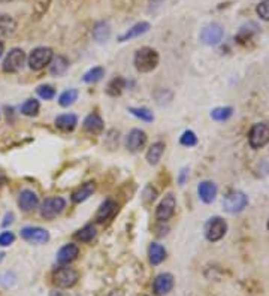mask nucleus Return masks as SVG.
Wrapping results in <instances>:
<instances>
[{
  "instance_id": "1a4fd4ad",
  "label": "nucleus",
  "mask_w": 269,
  "mask_h": 296,
  "mask_svg": "<svg viewBox=\"0 0 269 296\" xmlns=\"http://www.w3.org/2000/svg\"><path fill=\"white\" fill-rule=\"evenodd\" d=\"M21 238L30 244L40 245L50 241V233L44 227L26 226L21 229Z\"/></svg>"
},
{
  "instance_id": "f257e3e1",
  "label": "nucleus",
  "mask_w": 269,
  "mask_h": 296,
  "mask_svg": "<svg viewBox=\"0 0 269 296\" xmlns=\"http://www.w3.org/2000/svg\"><path fill=\"white\" fill-rule=\"evenodd\" d=\"M135 68L141 73H148L151 70H154L159 65V52L150 47H142L138 51L135 52V58H133Z\"/></svg>"
},
{
  "instance_id": "79ce46f5",
  "label": "nucleus",
  "mask_w": 269,
  "mask_h": 296,
  "mask_svg": "<svg viewBox=\"0 0 269 296\" xmlns=\"http://www.w3.org/2000/svg\"><path fill=\"white\" fill-rule=\"evenodd\" d=\"M3 259H5V253H0V263H2Z\"/></svg>"
},
{
  "instance_id": "c756f323",
  "label": "nucleus",
  "mask_w": 269,
  "mask_h": 296,
  "mask_svg": "<svg viewBox=\"0 0 269 296\" xmlns=\"http://www.w3.org/2000/svg\"><path fill=\"white\" fill-rule=\"evenodd\" d=\"M96 227L93 226V225H87V226H84L82 229H79L78 232H76V240H79L81 243H90V241H93L94 238H96Z\"/></svg>"
},
{
  "instance_id": "393cba45",
  "label": "nucleus",
  "mask_w": 269,
  "mask_h": 296,
  "mask_svg": "<svg viewBox=\"0 0 269 296\" xmlns=\"http://www.w3.org/2000/svg\"><path fill=\"white\" fill-rule=\"evenodd\" d=\"M148 256L153 265H160L161 262L166 259V250L163 248V245L153 243V244H150V248H148Z\"/></svg>"
},
{
  "instance_id": "6ab92c4d",
  "label": "nucleus",
  "mask_w": 269,
  "mask_h": 296,
  "mask_svg": "<svg viewBox=\"0 0 269 296\" xmlns=\"http://www.w3.org/2000/svg\"><path fill=\"white\" fill-rule=\"evenodd\" d=\"M150 23H147V21H142V23H138V24H135V26H132L126 33L118 37V42H126V41H130V39H135V37H139L143 33H147L148 30H150Z\"/></svg>"
},
{
  "instance_id": "4468645a",
  "label": "nucleus",
  "mask_w": 269,
  "mask_h": 296,
  "mask_svg": "<svg viewBox=\"0 0 269 296\" xmlns=\"http://www.w3.org/2000/svg\"><path fill=\"white\" fill-rule=\"evenodd\" d=\"M172 287H174V277L171 274H159L153 283V290L159 296L169 293Z\"/></svg>"
},
{
  "instance_id": "f3484780",
  "label": "nucleus",
  "mask_w": 269,
  "mask_h": 296,
  "mask_svg": "<svg viewBox=\"0 0 269 296\" xmlns=\"http://www.w3.org/2000/svg\"><path fill=\"white\" fill-rule=\"evenodd\" d=\"M197 193H199V198L202 202L211 204V202H214L215 196H217V186L213 181H202L197 186Z\"/></svg>"
},
{
  "instance_id": "9b49d317",
  "label": "nucleus",
  "mask_w": 269,
  "mask_h": 296,
  "mask_svg": "<svg viewBox=\"0 0 269 296\" xmlns=\"http://www.w3.org/2000/svg\"><path fill=\"white\" fill-rule=\"evenodd\" d=\"M224 35V30L220 24L213 23V24H208L206 27H203L202 33H200V41L205 44V45H210V47H214L218 45L223 39Z\"/></svg>"
},
{
  "instance_id": "f03ea898",
  "label": "nucleus",
  "mask_w": 269,
  "mask_h": 296,
  "mask_svg": "<svg viewBox=\"0 0 269 296\" xmlns=\"http://www.w3.org/2000/svg\"><path fill=\"white\" fill-rule=\"evenodd\" d=\"M54 52L48 47H37L33 51L30 52L27 63L29 68L32 70H42L45 66H50V63L53 62Z\"/></svg>"
},
{
  "instance_id": "e433bc0d",
  "label": "nucleus",
  "mask_w": 269,
  "mask_h": 296,
  "mask_svg": "<svg viewBox=\"0 0 269 296\" xmlns=\"http://www.w3.org/2000/svg\"><path fill=\"white\" fill-rule=\"evenodd\" d=\"M14 241H15V235H14L12 232L5 230V232L0 233V245H2V247H8V245L12 244Z\"/></svg>"
},
{
  "instance_id": "72a5a7b5",
  "label": "nucleus",
  "mask_w": 269,
  "mask_h": 296,
  "mask_svg": "<svg viewBox=\"0 0 269 296\" xmlns=\"http://www.w3.org/2000/svg\"><path fill=\"white\" fill-rule=\"evenodd\" d=\"M179 144L181 145H184V147H195L197 144V136L195 132H192V130H185L182 135H181V138H179Z\"/></svg>"
},
{
  "instance_id": "20e7f679",
  "label": "nucleus",
  "mask_w": 269,
  "mask_h": 296,
  "mask_svg": "<svg viewBox=\"0 0 269 296\" xmlns=\"http://www.w3.org/2000/svg\"><path fill=\"white\" fill-rule=\"evenodd\" d=\"M65 208H66V201L63 198L60 196L48 198L40 205V215L45 220H54L65 211Z\"/></svg>"
},
{
  "instance_id": "39448f33",
  "label": "nucleus",
  "mask_w": 269,
  "mask_h": 296,
  "mask_svg": "<svg viewBox=\"0 0 269 296\" xmlns=\"http://www.w3.org/2000/svg\"><path fill=\"white\" fill-rule=\"evenodd\" d=\"M269 142V126L266 123H256L253 124L249 132V144L251 148L257 150L265 147Z\"/></svg>"
},
{
  "instance_id": "37998d69",
  "label": "nucleus",
  "mask_w": 269,
  "mask_h": 296,
  "mask_svg": "<svg viewBox=\"0 0 269 296\" xmlns=\"http://www.w3.org/2000/svg\"><path fill=\"white\" fill-rule=\"evenodd\" d=\"M268 230H269V220H268Z\"/></svg>"
},
{
  "instance_id": "2f4dec72",
  "label": "nucleus",
  "mask_w": 269,
  "mask_h": 296,
  "mask_svg": "<svg viewBox=\"0 0 269 296\" xmlns=\"http://www.w3.org/2000/svg\"><path fill=\"white\" fill-rule=\"evenodd\" d=\"M233 109L231 106H221L211 111V119L215 122H226L232 117Z\"/></svg>"
},
{
  "instance_id": "c9c22d12",
  "label": "nucleus",
  "mask_w": 269,
  "mask_h": 296,
  "mask_svg": "<svg viewBox=\"0 0 269 296\" xmlns=\"http://www.w3.org/2000/svg\"><path fill=\"white\" fill-rule=\"evenodd\" d=\"M257 15L262 18L263 21H269V0H262L257 8H256Z\"/></svg>"
},
{
  "instance_id": "58836bf2",
  "label": "nucleus",
  "mask_w": 269,
  "mask_h": 296,
  "mask_svg": "<svg viewBox=\"0 0 269 296\" xmlns=\"http://www.w3.org/2000/svg\"><path fill=\"white\" fill-rule=\"evenodd\" d=\"M14 222V214L12 212H8L6 215H5V220H3V226H8V225H11Z\"/></svg>"
},
{
  "instance_id": "423d86ee",
  "label": "nucleus",
  "mask_w": 269,
  "mask_h": 296,
  "mask_svg": "<svg viewBox=\"0 0 269 296\" xmlns=\"http://www.w3.org/2000/svg\"><path fill=\"white\" fill-rule=\"evenodd\" d=\"M227 230V223L221 217H211L205 225V236L208 241L217 243L220 241Z\"/></svg>"
},
{
  "instance_id": "ea45409f",
  "label": "nucleus",
  "mask_w": 269,
  "mask_h": 296,
  "mask_svg": "<svg viewBox=\"0 0 269 296\" xmlns=\"http://www.w3.org/2000/svg\"><path fill=\"white\" fill-rule=\"evenodd\" d=\"M143 196H145V198H143L145 201L151 202V201H154V199H156V196H157V192H156L154 189H151V193H150V194H143Z\"/></svg>"
},
{
  "instance_id": "9d476101",
  "label": "nucleus",
  "mask_w": 269,
  "mask_h": 296,
  "mask_svg": "<svg viewBox=\"0 0 269 296\" xmlns=\"http://www.w3.org/2000/svg\"><path fill=\"white\" fill-rule=\"evenodd\" d=\"M175 208H177V199L172 193L166 194L163 199L160 201V204L157 205L156 208V219L159 222H168L174 212H175Z\"/></svg>"
},
{
  "instance_id": "a878e982",
  "label": "nucleus",
  "mask_w": 269,
  "mask_h": 296,
  "mask_svg": "<svg viewBox=\"0 0 269 296\" xmlns=\"http://www.w3.org/2000/svg\"><path fill=\"white\" fill-rule=\"evenodd\" d=\"M111 36V29H109V24L105 21H100L94 26L93 29V37L97 41V42H107Z\"/></svg>"
},
{
  "instance_id": "5701e85b",
  "label": "nucleus",
  "mask_w": 269,
  "mask_h": 296,
  "mask_svg": "<svg viewBox=\"0 0 269 296\" xmlns=\"http://www.w3.org/2000/svg\"><path fill=\"white\" fill-rule=\"evenodd\" d=\"M17 29V23L15 19L6 14H0V36L2 37H8L11 36Z\"/></svg>"
},
{
  "instance_id": "412c9836",
  "label": "nucleus",
  "mask_w": 269,
  "mask_h": 296,
  "mask_svg": "<svg viewBox=\"0 0 269 296\" xmlns=\"http://www.w3.org/2000/svg\"><path fill=\"white\" fill-rule=\"evenodd\" d=\"M84 130L91 135H97L104 130V120L99 114H90L84 120Z\"/></svg>"
},
{
  "instance_id": "f8f14e48",
  "label": "nucleus",
  "mask_w": 269,
  "mask_h": 296,
  "mask_svg": "<svg viewBox=\"0 0 269 296\" xmlns=\"http://www.w3.org/2000/svg\"><path fill=\"white\" fill-rule=\"evenodd\" d=\"M37 205H39V198H37V194L33 190L26 189V190H23V192L19 193V196H18V207L21 208V211L30 212V211L37 208Z\"/></svg>"
},
{
  "instance_id": "cd10ccee",
  "label": "nucleus",
  "mask_w": 269,
  "mask_h": 296,
  "mask_svg": "<svg viewBox=\"0 0 269 296\" xmlns=\"http://www.w3.org/2000/svg\"><path fill=\"white\" fill-rule=\"evenodd\" d=\"M127 86V81H126L125 78H121V76H117V78H114L109 84H108L107 87V93L109 96H120L121 93H123V90Z\"/></svg>"
},
{
  "instance_id": "bb28decb",
  "label": "nucleus",
  "mask_w": 269,
  "mask_h": 296,
  "mask_svg": "<svg viewBox=\"0 0 269 296\" xmlns=\"http://www.w3.org/2000/svg\"><path fill=\"white\" fill-rule=\"evenodd\" d=\"M104 75H105V69L104 68L94 66V68H91V69L84 73L82 81L87 83V84H96V83H99L104 78Z\"/></svg>"
},
{
  "instance_id": "dca6fc26",
  "label": "nucleus",
  "mask_w": 269,
  "mask_h": 296,
  "mask_svg": "<svg viewBox=\"0 0 269 296\" xmlns=\"http://www.w3.org/2000/svg\"><path fill=\"white\" fill-rule=\"evenodd\" d=\"M117 209H118L117 202H114L112 199H107L105 202H102V205L97 209V212H96V220H97L99 223L107 222V220L112 219V217L115 215Z\"/></svg>"
},
{
  "instance_id": "7c9ffc66",
  "label": "nucleus",
  "mask_w": 269,
  "mask_h": 296,
  "mask_svg": "<svg viewBox=\"0 0 269 296\" xmlns=\"http://www.w3.org/2000/svg\"><path fill=\"white\" fill-rule=\"evenodd\" d=\"M39 108H40L39 101H36V99H29V101H26L24 104L21 105L19 111H21L23 115L35 117V115H37V112H39Z\"/></svg>"
},
{
  "instance_id": "2eb2a0df",
  "label": "nucleus",
  "mask_w": 269,
  "mask_h": 296,
  "mask_svg": "<svg viewBox=\"0 0 269 296\" xmlns=\"http://www.w3.org/2000/svg\"><path fill=\"white\" fill-rule=\"evenodd\" d=\"M78 254H79L78 245L66 244L58 250L55 259H57V263H60V265H69L71 262H73L78 258Z\"/></svg>"
},
{
  "instance_id": "4c0bfd02",
  "label": "nucleus",
  "mask_w": 269,
  "mask_h": 296,
  "mask_svg": "<svg viewBox=\"0 0 269 296\" xmlns=\"http://www.w3.org/2000/svg\"><path fill=\"white\" fill-rule=\"evenodd\" d=\"M187 176H189V169H187V168H184V169L181 171V174H179V178H178V183L181 184V186L185 183Z\"/></svg>"
},
{
  "instance_id": "f704fd0d",
  "label": "nucleus",
  "mask_w": 269,
  "mask_h": 296,
  "mask_svg": "<svg viewBox=\"0 0 269 296\" xmlns=\"http://www.w3.org/2000/svg\"><path fill=\"white\" fill-rule=\"evenodd\" d=\"M36 93L40 99L44 101H51L55 96V88L53 86H39L36 88Z\"/></svg>"
},
{
  "instance_id": "a19ab883",
  "label": "nucleus",
  "mask_w": 269,
  "mask_h": 296,
  "mask_svg": "<svg viewBox=\"0 0 269 296\" xmlns=\"http://www.w3.org/2000/svg\"><path fill=\"white\" fill-rule=\"evenodd\" d=\"M2 54H3V44L0 42V57H2Z\"/></svg>"
},
{
  "instance_id": "473e14b6",
  "label": "nucleus",
  "mask_w": 269,
  "mask_h": 296,
  "mask_svg": "<svg viewBox=\"0 0 269 296\" xmlns=\"http://www.w3.org/2000/svg\"><path fill=\"white\" fill-rule=\"evenodd\" d=\"M129 112H130L132 115H135L136 119L142 120V122L151 123L154 120L153 112H151L148 108H145V106H141V108H129Z\"/></svg>"
},
{
  "instance_id": "a211bd4d",
  "label": "nucleus",
  "mask_w": 269,
  "mask_h": 296,
  "mask_svg": "<svg viewBox=\"0 0 269 296\" xmlns=\"http://www.w3.org/2000/svg\"><path fill=\"white\" fill-rule=\"evenodd\" d=\"M94 189H96V184H94V181L84 183L81 187H78L75 192L72 193V202H73V204H81V202L87 201L90 196L93 194Z\"/></svg>"
},
{
  "instance_id": "ddd939ff",
  "label": "nucleus",
  "mask_w": 269,
  "mask_h": 296,
  "mask_svg": "<svg viewBox=\"0 0 269 296\" xmlns=\"http://www.w3.org/2000/svg\"><path fill=\"white\" fill-rule=\"evenodd\" d=\"M145 142H147V133L141 129H133L129 132L126 138V147L130 151H138L145 145Z\"/></svg>"
},
{
  "instance_id": "4be33fe9",
  "label": "nucleus",
  "mask_w": 269,
  "mask_h": 296,
  "mask_svg": "<svg viewBox=\"0 0 269 296\" xmlns=\"http://www.w3.org/2000/svg\"><path fill=\"white\" fill-rule=\"evenodd\" d=\"M163 153H164V144H163L161 141L154 142V144L148 148V151H147V162H148L150 165H153V166L157 165V163L160 162Z\"/></svg>"
},
{
  "instance_id": "aec40b11",
  "label": "nucleus",
  "mask_w": 269,
  "mask_h": 296,
  "mask_svg": "<svg viewBox=\"0 0 269 296\" xmlns=\"http://www.w3.org/2000/svg\"><path fill=\"white\" fill-rule=\"evenodd\" d=\"M55 127L63 130V132H72L76 124H78V117L75 114H61L55 119Z\"/></svg>"
},
{
  "instance_id": "7ed1b4c3",
  "label": "nucleus",
  "mask_w": 269,
  "mask_h": 296,
  "mask_svg": "<svg viewBox=\"0 0 269 296\" xmlns=\"http://www.w3.org/2000/svg\"><path fill=\"white\" fill-rule=\"evenodd\" d=\"M247 205H249V198L245 196V193L239 192V190L229 192L223 199L224 211L229 214H238V212L244 211Z\"/></svg>"
},
{
  "instance_id": "6e6552de",
  "label": "nucleus",
  "mask_w": 269,
  "mask_h": 296,
  "mask_svg": "<svg viewBox=\"0 0 269 296\" xmlns=\"http://www.w3.org/2000/svg\"><path fill=\"white\" fill-rule=\"evenodd\" d=\"M24 62H26V52L21 48H12L6 54L3 65H2V69L6 73H15L23 68Z\"/></svg>"
},
{
  "instance_id": "b1692460",
  "label": "nucleus",
  "mask_w": 269,
  "mask_h": 296,
  "mask_svg": "<svg viewBox=\"0 0 269 296\" xmlns=\"http://www.w3.org/2000/svg\"><path fill=\"white\" fill-rule=\"evenodd\" d=\"M68 68H69V60H68L66 57H63V55L54 57L53 62L50 63V72H51V75H54V76L63 75V73L68 70Z\"/></svg>"
},
{
  "instance_id": "0eeeda50",
  "label": "nucleus",
  "mask_w": 269,
  "mask_h": 296,
  "mask_svg": "<svg viewBox=\"0 0 269 296\" xmlns=\"http://www.w3.org/2000/svg\"><path fill=\"white\" fill-rule=\"evenodd\" d=\"M78 272L76 269H73L71 266H61L58 268L53 275L54 284L57 287H61V289H68V287H72L76 284L78 281Z\"/></svg>"
},
{
  "instance_id": "c85d7f7f",
  "label": "nucleus",
  "mask_w": 269,
  "mask_h": 296,
  "mask_svg": "<svg viewBox=\"0 0 269 296\" xmlns=\"http://www.w3.org/2000/svg\"><path fill=\"white\" fill-rule=\"evenodd\" d=\"M78 101V90H75V88H69V90H66V91H63L61 94H60V97H58V104L60 106H63V108H68V106H71L75 102Z\"/></svg>"
}]
</instances>
